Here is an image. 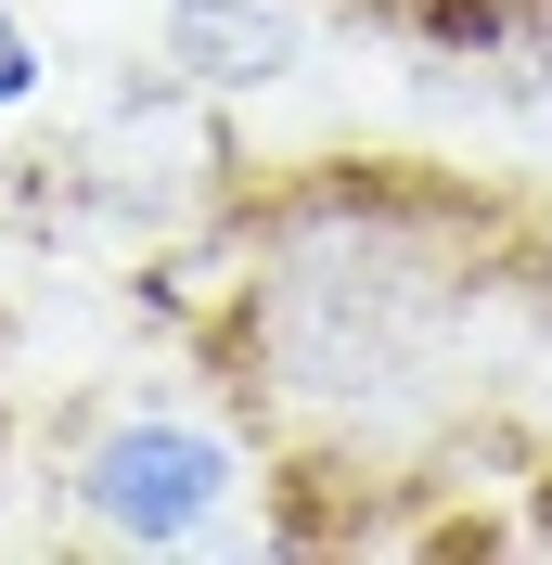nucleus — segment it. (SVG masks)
<instances>
[{
	"instance_id": "obj_1",
	"label": "nucleus",
	"mask_w": 552,
	"mask_h": 565,
	"mask_svg": "<svg viewBox=\"0 0 552 565\" xmlns=\"http://www.w3.org/2000/svg\"><path fill=\"white\" fill-rule=\"evenodd\" d=\"M244 270H219L206 360L232 412L309 489H424L476 412V321L527 270L476 193L412 168H309L232 193Z\"/></svg>"
},
{
	"instance_id": "obj_2",
	"label": "nucleus",
	"mask_w": 552,
	"mask_h": 565,
	"mask_svg": "<svg viewBox=\"0 0 552 565\" xmlns=\"http://www.w3.org/2000/svg\"><path fill=\"white\" fill-rule=\"evenodd\" d=\"M65 514L77 540H104V553H206V540H244L232 501L257 489L244 476V437L206 412H180V398H104V412L65 437Z\"/></svg>"
},
{
	"instance_id": "obj_3",
	"label": "nucleus",
	"mask_w": 552,
	"mask_h": 565,
	"mask_svg": "<svg viewBox=\"0 0 552 565\" xmlns=\"http://www.w3.org/2000/svg\"><path fill=\"white\" fill-rule=\"evenodd\" d=\"M155 65L193 77L206 104L283 90V77L309 65V13H296V0H168V13H155Z\"/></svg>"
},
{
	"instance_id": "obj_4",
	"label": "nucleus",
	"mask_w": 552,
	"mask_h": 565,
	"mask_svg": "<svg viewBox=\"0 0 552 565\" xmlns=\"http://www.w3.org/2000/svg\"><path fill=\"white\" fill-rule=\"evenodd\" d=\"M39 90H52V52H39V26L0 0V116H26Z\"/></svg>"
},
{
	"instance_id": "obj_5",
	"label": "nucleus",
	"mask_w": 552,
	"mask_h": 565,
	"mask_svg": "<svg viewBox=\"0 0 552 565\" xmlns=\"http://www.w3.org/2000/svg\"><path fill=\"white\" fill-rule=\"evenodd\" d=\"M527 282H540V309H527V360L552 373V270H527Z\"/></svg>"
}]
</instances>
